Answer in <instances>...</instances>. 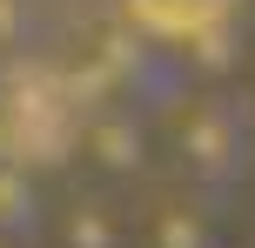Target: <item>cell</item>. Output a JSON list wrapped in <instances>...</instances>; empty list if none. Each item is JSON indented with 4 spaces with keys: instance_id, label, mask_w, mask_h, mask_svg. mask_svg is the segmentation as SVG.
Returning a JSON list of instances; mask_svg holds the SVG:
<instances>
[{
    "instance_id": "obj_1",
    "label": "cell",
    "mask_w": 255,
    "mask_h": 248,
    "mask_svg": "<svg viewBox=\"0 0 255 248\" xmlns=\"http://www.w3.org/2000/svg\"><path fill=\"white\" fill-rule=\"evenodd\" d=\"M148 34H168V40H195V34H215L222 20L235 13V0H128Z\"/></svg>"
}]
</instances>
